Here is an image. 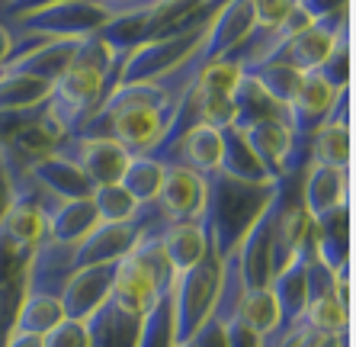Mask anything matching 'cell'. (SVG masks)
Returning a JSON list of instances; mask_svg holds the SVG:
<instances>
[{
	"label": "cell",
	"mask_w": 356,
	"mask_h": 347,
	"mask_svg": "<svg viewBox=\"0 0 356 347\" xmlns=\"http://www.w3.org/2000/svg\"><path fill=\"white\" fill-rule=\"evenodd\" d=\"M276 183H241L234 177H225L222 171H212L206 177V209L202 225L209 235V248L216 257H228L248 235V229L257 222V215L273 199Z\"/></svg>",
	"instance_id": "1"
},
{
	"label": "cell",
	"mask_w": 356,
	"mask_h": 347,
	"mask_svg": "<svg viewBox=\"0 0 356 347\" xmlns=\"http://www.w3.org/2000/svg\"><path fill=\"white\" fill-rule=\"evenodd\" d=\"M119 61H125V52H119L116 61L109 68L74 65V61H71L65 75L51 84V93H49V100H45V107H49V119L58 125L65 135H74L99 109V103L109 97L106 77Z\"/></svg>",
	"instance_id": "2"
},
{
	"label": "cell",
	"mask_w": 356,
	"mask_h": 347,
	"mask_svg": "<svg viewBox=\"0 0 356 347\" xmlns=\"http://www.w3.org/2000/svg\"><path fill=\"white\" fill-rule=\"evenodd\" d=\"M218 283H222V261L216 251L199 261L196 267L177 273L170 286V315H174V347L193 341L202 322H206L218 299Z\"/></svg>",
	"instance_id": "3"
},
{
	"label": "cell",
	"mask_w": 356,
	"mask_h": 347,
	"mask_svg": "<svg viewBox=\"0 0 356 347\" xmlns=\"http://www.w3.org/2000/svg\"><path fill=\"white\" fill-rule=\"evenodd\" d=\"M109 23V13L97 0H58L49 7H39L26 17L13 20L7 29L13 33H39L49 39H83L99 33Z\"/></svg>",
	"instance_id": "4"
},
{
	"label": "cell",
	"mask_w": 356,
	"mask_h": 347,
	"mask_svg": "<svg viewBox=\"0 0 356 347\" xmlns=\"http://www.w3.org/2000/svg\"><path fill=\"white\" fill-rule=\"evenodd\" d=\"M209 26H186V29H177V33L158 36V39L145 42L138 49L129 52L122 71H119V84H138V81H151V77L164 75L170 68H177L180 61L193 55V52L202 45Z\"/></svg>",
	"instance_id": "5"
},
{
	"label": "cell",
	"mask_w": 356,
	"mask_h": 347,
	"mask_svg": "<svg viewBox=\"0 0 356 347\" xmlns=\"http://www.w3.org/2000/svg\"><path fill=\"white\" fill-rule=\"evenodd\" d=\"M55 155L67 157L77 171L93 183V187H103V183H119L125 164H129V151L113 139H83V135H67L58 141Z\"/></svg>",
	"instance_id": "6"
},
{
	"label": "cell",
	"mask_w": 356,
	"mask_h": 347,
	"mask_svg": "<svg viewBox=\"0 0 356 347\" xmlns=\"http://www.w3.org/2000/svg\"><path fill=\"white\" fill-rule=\"evenodd\" d=\"M350 26V7L337 10L331 17H321V20H312V23L302 29L298 36H292L286 45L273 55L276 65H289L302 75L308 71H318L321 61L331 55L334 49V39H337L340 29H347Z\"/></svg>",
	"instance_id": "7"
},
{
	"label": "cell",
	"mask_w": 356,
	"mask_h": 347,
	"mask_svg": "<svg viewBox=\"0 0 356 347\" xmlns=\"http://www.w3.org/2000/svg\"><path fill=\"white\" fill-rule=\"evenodd\" d=\"M74 270V245L51 241L42 235V241L33 248V257L23 270V293H49V296L61 299V289Z\"/></svg>",
	"instance_id": "8"
},
{
	"label": "cell",
	"mask_w": 356,
	"mask_h": 347,
	"mask_svg": "<svg viewBox=\"0 0 356 347\" xmlns=\"http://www.w3.org/2000/svg\"><path fill=\"white\" fill-rule=\"evenodd\" d=\"M116 264L119 261H109V264H90L81 267V270L71 273V280L61 289V309H65V318H74V322H87L99 306H106L109 293H113V280H116Z\"/></svg>",
	"instance_id": "9"
},
{
	"label": "cell",
	"mask_w": 356,
	"mask_h": 347,
	"mask_svg": "<svg viewBox=\"0 0 356 347\" xmlns=\"http://www.w3.org/2000/svg\"><path fill=\"white\" fill-rule=\"evenodd\" d=\"M158 206L164 209V215L170 222L202 219V209H206V177L183 164H164Z\"/></svg>",
	"instance_id": "10"
},
{
	"label": "cell",
	"mask_w": 356,
	"mask_h": 347,
	"mask_svg": "<svg viewBox=\"0 0 356 347\" xmlns=\"http://www.w3.org/2000/svg\"><path fill=\"white\" fill-rule=\"evenodd\" d=\"M161 299L158 286L151 280L148 267L141 264L138 257L129 251L125 257H119L116 264V280H113V293H109V302L119 309V312L132 315V318H145V315L154 309V302Z\"/></svg>",
	"instance_id": "11"
},
{
	"label": "cell",
	"mask_w": 356,
	"mask_h": 347,
	"mask_svg": "<svg viewBox=\"0 0 356 347\" xmlns=\"http://www.w3.org/2000/svg\"><path fill=\"white\" fill-rule=\"evenodd\" d=\"M39 209H42V219H45V238L65 241V245H77L99 222L90 199H58L42 190Z\"/></svg>",
	"instance_id": "12"
},
{
	"label": "cell",
	"mask_w": 356,
	"mask_h": 347,
	"mask_svg": "<svg viewBox=\"0 0 356 347\" xmlns=\"http://www.w3.org/2000/svg\"><path fill=\"white\" fill-rule=\"evenodd\" d=\"M298 196H302V206H305V213L312 215V222H315V219L327 215L331 209L350 203V171L308 164L305 171H302Z\"/></svg>",
	"instance_id": "13"
},
{
	"label": "cell",
	"mask_w": 356,
	"mask_h": 347,
	"mask_svg": "<svg viewBox=\"0 0 356 347\" xmlns=\"http://www.w3.org/2000/svg\"><path fill=\"white\" fill-rule=\"evenodd\" d=\"M254 33V13H250V0H228L222 10L216 13L212 26H209L206 39L199 45V58L202 61H218L225 58L234 45L248 39Z\"/></svg>",
	"instance_id": "14"
},
{
	"label": "cell",
	"mask_w": 356,
	"mask_h": 347,
	"mask_svg": "<svg viewBox=\"0 0 356 347\" xmlns=\"http://www.w3.org/2000/svg\"><path fill=\"white\" fill-rule=\"evenodd\" d=\"M241 135L248 141L250 155L270 174V180H282V161H286L292 145L289 123L286 119H260V123H250L248 129H241Z\"/></svg>",
	"instance_id": "15"
},
{
	"label": "cell",
	"mask_w": 356,
	"mask_h": 347,
	"mask_svg": "<svg viewBox=\"0 0 356 347\" xmlns=\"http://www.w3.org/2000/svg\"><path fill=\"white\" fill-rule=\"evenodd\" d=\"M218 161H222V129H212L206 123L190 125L167 157V164H183L202 177L218 171Z\"/></svg>",
	"instance_id": "16"
},
{
	"label": "cell",
	"mask_w": 356,
	"mask_h": 347,
	"mask_svg": "<svg viewBox=\"0 0 356 347\" xmlns=\"http://www.w3.org/2000/svg\"><path fill=\"white\" fill-rule=\"evenodd\" d=\"M312 229H315V248L321 264L337 277L350 273V203L315 219Z\"/></svg>",
	"instance_id": "17"
},
{
	"label": "cell",
	"mask_w": 356,
	"mask_h": 347,
	"mask_svg": "<svg viewBox=\"0 0 356 347\" xmlns=\"http://www.w3.org/2000/svg\"><path fill=\"white\" fill-rule=\"evenodd\" d=\"M29 177H33L49 196H58V199H90L93 190H97V187L61 155L42 157L39 164L29 167Z\"/></svg>",
	"instance_id": "18"
},
{
	"label": "cell",
	"mask_w": 356,
	"mask_h": 347,
	"mask_svg": "<svg viewBox=\"0 0 356 347\" xmlns=\"http://www.w3.org/2000/svg\"><path fill=\"white\" fill-rule=\"evenodd\" d=\"M161 248H164L167 261L177 273L196 267L202 257L209 254V235L202 219H193V222H167L164 231L158 235Z\"/></svg>",
	"instance_id": "19"
},
{
	"label": "cell",
	"mask_w": 356,
	"mask_h": 347,
	"mask_svg": "<svg viewBox=\"0 0 356 347\" xmlns=\"http://www.w3.org/2000/svg\"><path fill=\"white\" fill-rule=\"evenodd\" d=\"M77 45H81V39H49L45 45L33 49L29 55H23L19 61H13L7 68H0V71H17V75H29L45 84H55L67 71Z\"/></svg>",
	"instance_id": "20"
},
{
	"label": "cell",
	"mask_w": 356,
	"mask_h": 347,
	"mask_svg": "<svg viewBox=\"0 0 356 347\" xmlns=\"http://www.w3.org/2000/svg\"><path fill=\"white\" fill-rule=\"evenodd\" d=\"M232 107H234V116H232V125L234 129H248L250 123H260V119H286L289 123V113L286 107H280L276 100H270L264 91H260L257 81H250L248 75H241L238 87L232 93Z\"/></svg>",
	"instance_id": "21"
},
{
	"label": "cell",
	"mask_w": 356,
	"mask_h": 347,
	"mask_svg": "<svg viewBox=\"0 0 356 347\" xmlns=\"http://www.w3.org/2000/svg\"><path fill=\"white\" fill-rule=\"evenodd\" d=\"M138 318L119 312L106 299V306H99L97 312L87 318V334H90V347H135L138 341Z\"/></svg>",
	"instance_id": "22"
},
{
	"label": "cell",
	"mask_w": 356,
	"mask_h": 347,
	"mask_svg": "<svg viewBox=\"0 0 356 347\" xmlns=\"http://www.w3.org/2000/svg\"><path fill=\"white\" fill-rule=\"evenodd\" d=\"M218 171L241 183H276V180H270V174L260 167L257 157L250 155L248 141H244V135H241L234 125H225L222 129V161H218Z\"/></svg>",
	"instance_id": "23"
},
{
	"label": "cell",
	"mask_w": 356,
	"mask_h": 347,
	"mask_svg": "<svg viewBox=\"0 0 356 347\" xmlns=\"http://www.w3.org/2000/svg\"><path fill=\"white\" fill-rule=\"evenodd\" d=\"M65 322V309H61L58 296H49V293H23L17 309V318H13V328L10 331H23V334H39L45 338L51 328H58Z\"/></svg>",
	"instance_id": "24"
},
{
	"label": "cell",
	"mask_w": 356,
	"mask_h": 347,
	"mask_svg": "<svg viewBox=\"0 0 356 347\" xmlns=\"http://www.w3.org/2000/svg\"><path fill=\"white\" fill-rule=\"evenodd\" d=\"M350 157H353V125L324 123L321 129L312 135V161H308V164L350 171Z\"/></svg>",
	"instance_id": "25"
},
{
	"label": "cell",
	"mask_w": 356,
	"mask_h": 347,
	"mask_svg": "<svg viewBox=\"0 0 356 347\" xmlns=\"http://www.w3.org/2000/svg\"><path fill=\"white\" fill-rule=\"evenodd\" d=\"M161 177H164V164H161L158 157L132 155L122 171V177H119V183H122V190L129 193L138 206H145V203H154V199H158Z\"/></svg>",
	"instance_id": "26"
},
{
	"label": "cell",
	"mask_w": 356,
	"mask_h": 347,
	"mask_svg": "<svg viewBox=\"0 0 356 347\" xmlns=\"http://www.w3.org/2000/svg\"><path fill=\"white\" fill-rule=\"evenodd\" d=\"M241 75H248L250 81L260 84V91L266 93L270 100H276L280 107H289L292 97L298 93V87H302V71H296V68L289 65H276V61H270V65H257V68H244Z\"/></svg>",
	"instance_id": "27"
},
{
	"label": "cell",
	"mask_w": 356,
	"mask_h": 347,
	"mask_svg": "<svg viewBox=\"0 0 356 347\" xmlns=\"http://www.w3.org/2000/svg\"><path fill=\"white\" fill-rule=\"evenodd\" d=\"M51 93V84L17 71H0V109H26L45 103Z\"/></svg>",
	"instance_id": "28"
},
{
	"label": "cell",
	"mask_w": 356,
	"mask_h": 347,
	"mask_svg": "<svg viewBox=\"0 0 356 347\" xmlns=\"http://www.w3.org/2000/svg\"><path fill=\"white\" fill-rule=\"evenodd\" d=\"M238 318L248 325L257 338H266L270 331H276V325H280V306H276L273 289L264 286V289H254V293H244Z\"/></svg>",
	"instance_id": "29"
},
{
	"label": "cell",
	"mask_w": 356,
	"mask_h": 347,
	"mask_svg": "<svg viewBox=\"0 0 356 347\" xmlns=\"http://www.w3.org/2000/svg\"><path fill=\"white\" fill-rule=\"evenodd\" d=\"M298 322L308 325V328L318 331V334H337V331L350 328V312L340 306V299L334 296V293H327V296L308 299Z\"/></svg>",
	"instance_id": "30"
},
{
	"label": "cell",
	"mask_w": 356,
	"mask_h": 347,
	"mask_svg": "<svg viewBox=\"0 0 356 347\" xmlns=\"http://www.w3.org/2000/svg\"><path fill=\"white\" fill-rule=\"evenodd\" d=\"M135 347H174V315H170V296H161L138 325Z\"/></svg>",
	"instance_id": "31"
},
{
	"label": "cell",
	"mask_w": 356,
	"mask_h": 347,
	"mask_svg": "<svg viewBox=\"0 0 356 347\" xmlns=\"http://www.w3.org/2000/svg\"><path fill=\"white\" fill-rule=\"evenodd\" d=\"M90 203L97 209L99 222H129L138 213V203L122 190V183H103V187H97Z\"/></svg>",
	"instance_id": "32"
},
{
	"label": "cell",
	"mask_w": 356,
	"mask_h": 347,
	"mask_svg": "<svg viewBox=\"0 0 356 347\" xmlns=\"http://www.w3.org/2000/svg\"><path fill=\"white\" fill-rule=\"evenodd\" d=\"M315 75L324 77L334 91H347V87H350V26L337 33L331 55L324 58L321 68H318Z\"/></svg>",
	"instance_id": "33"
},
{
	"label": "cell",
	"mask_w": 356,
	"mask_h": 347,
	"mask_svg": "<svg viewBox=\"0 0 356 347\" xmlns=\"http://www.w3.org/2000/svg\"><path fill=\"white\" fill-rule=\"evenodd\" d=\"M241 81V68L228 58H218V61H209L196 77V87L206 93H218V97H232L234 87Z\"/></svg>",
	"instance_id": "34"
},
{
	"label": "cell",
	"mask_w": 356,
	"mask_h": 347,
	"mask_svg": "<svg viewBox=\"0 0 356 347\" xmlns=\"http://www.w3.org/2000/svg\"><path fill=\"white\" fill-rule=\"evenodd\" d=\"M45 103H39V107H26V109H0V148L7 145V141H13L23 129H29V125H35L45 116Z\"/></svg>",
	"instance_id": "35"
},
{
	"label": "cell",
	"mask_w": 356,
	"mask_h": 347,
	"mask_svg": "<svg viewBox=\"0 0 356 347\" xmlns=\"http://www.w3.org/2000/svg\"><path fill=\"white\" fill-rule=\"evenodd\" d=\"M29 257H33V251L19 248L17 241H10L7 231L0 229V286H7L10 280L23 277L26 264H29Z\"/></svg>",
	"instance_id": "36"
},
{
	"label": "cell",
	"mask_w": 356,
	"mask_h": 347,
	"mask_svg": "<svg viewBox=\"0 0 356 347\" xmlns=\"http://www.w3.org/2000/svg\"><path fill=\"white\" fill-rule=\"evenodd\" d=\"M42 347H90V334H87V322H74V318H65L58 328H51Z\"/></svg>",
	"instance_id": "37"
},
{
	"label": "cell",
	"mask_w": 356,
	"mask_h": 347,
	"mask_svg": "<svg viewBox=\"0 0 356 347\" xmlns=\"http://www.w3.org/2000/svg\"><path fill=\"white\" fill-rule=\"evenodd\" d=\"M296 0H250V13H254V29H276L282 20L289 17Z\"/></svg>",
	"instance_id": "38"
},
{
	"label": "cell",
	"mask_w": 356,
	"mask_h": 347,
	"mask_svg": "<svg viewBox=\"0 0 356 347\" xmlns=\"http://www.w3.org/2000/svg\"><path fill=\"white\" fill-rule=\"evenodd\" d=\"M222 331H225V347H260V338L241 322L238 315H234L232 322H225Z\"/></svg>",
	"instance_id": "39"
},
{
	"label": "cell",
	"mask_w": 356,
	"mask_h": 347,
	"mask_svg": "<svg viewBox=\"0 0 356 347\" xmlns=\"http://www.w3.org/2000/svg\"><path fill=\"white\" fill-rule=\"evenodd\" d=\"M193 344H196V347H225L222 322H216V318H206V322H202V328L193 334Z\"/></svg>",
	"instance_id": "40"
},
{
	"label": "cell",
	"mask_w": 356,
	"mask_h": 347,
	"mask_svg": "<svg viewBox=\"0 0 356 347\" xmlns=\"http://www.w3.org/2000/svg\"><path fill=\"white\" fill-rule=\"evenodd\" d=\"M298 7L305 10L312 20H321V17H331V13H337V10L350 7V0H296Z\"/></svg>",
	"instance_id": "41"
},
{
	"label": "cell",
	"mask_w": 356,
	"mask_h": 347,
	"mask_svg": "<svg viewBox=\"0 0 356 347\" xmlns=\"http://www.w3.org/2000/svg\"><path fill=\"white\" fill-rule=\"evenodd\" d=\"M3 347H42L39 334H23V331H10Z\"/></svg>",
	"instance_id": "42"
},
{
	"label": "cell",
	"mask_w": 356,
	"mask_h": 347,
	"mask_svg": "<svg viewBox=\"0 0 356 347\" xmlns=\"http://www.w3.org/2000/svg\"><path fill=\"white\" fill-rule=\"evenodd\" d=\"M10 203H13V187H10V177L3 174V167H0V219H3Z\"/></svg>",
	"instance_id": "43"
},
{
	"label": "cell",
	"mask_w": 356,
	"mask_h": 347,
	"mask_svg": "<svg viewBox=\"0 0 356 347\" xmlns=\"http://www.w3.org/2000/svg\"><path fill=\"white\" fill-rule=\"evenodd\" d=\"M7 52H10V29H7L3 23H0V65H3Z\"/></svg>",
	"instance_id": "44"
},
{
	"label": "cell",
	"mask_w": 356,
	"mask_h": 347,
	"mask_svg": "<svg viewBox=\"0 0 356 347\" xmlns=\"http://www.w3.org/2000/svg\"><path fill=\"white\" fill-rule=\"evenodd\" d=\"M177 347H196V344H193V341H186V344H177Z\"/></svg>",
	"instance_id": "45"
}]
</instances>
